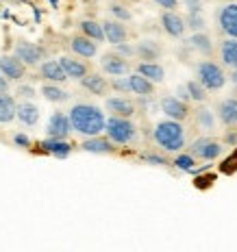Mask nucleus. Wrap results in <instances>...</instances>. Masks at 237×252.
<instances>
[{"instance_id": "nucleus-24", "label": "nucleus", "mask_w": 237, "mask_h": 252, "mask_svg": "<svg viewBox=\"0 0 237 252\" xmlns=\"http://www.w3.org/2000/svg\"><path fill=\"white\" fill-rule=\"evenodd\" d=\"M129 81H131V92L137 94V96H141V98H148V96L155 94V83H150L148 78H144L141 74H137V72L131 74Z\"/></svg>"}, {"instance_id": "nucleus-12", "label": "nucleus", "mask_w": 237, "mask_h": 252, "mask_svg": "<svg viewBox=\"0 0 237 252\" xmlns=\"http://www.w3.org/2000/svg\"><path fill=\"white\" fill-rule=\"evenodd\" d=\"M24 63L18 59V57H0V74L4 78H9V81H20V78H24Z\"/></svg>"}, {"instance_id": "nucleus-33", "label": "nucleus", "mask_w": 237, "mask_h": 252, "mask_svg": "<svg viewBox=\"0 0 237 252\" xmlns=\"http://www.w3.org/2000/svg\"><path fill=\"white\" fill-rule=\"evenodd\" d=\"M185 24H187V29H192L194 33H203V29H204V18L200 13H189L187 18H185Z\"/></svg>"}, {"instance_id": "nucleus-19", "label": "nucleus", "mask_w": 237, "mask_h": 252, "mask_svg": "<svg viewBox=\"0 0 237 252\" xmlns=\"http://www.w3.org/2000/svg\"><path fill=\"white\" fill-rule=\"evenodd\" d=\"M135 52L144 63H152L161 57V46L152 39H141L137 46H135Z\"/></svg>"}, {"instance_id": "nucleus-41", "label": "nucleus", "mask_w": 237, "mask_h": 252, "mask_svg": "<svg viewBox=\"0 0 237 252\" xmlns=\"http://www.w3.org/2000/svg\"><path fill=\"white\" fill-rule=\"evenodd\" d=\"M185 7L189 9V13H200V7H203V0H183Z\"/></svg>"}, {"instance_id": "nucleus-30", "label": "nucleus", "mask_w": 237, "mask_h": 252, "mask_svg": "<svg viewBox=\"0 0 237 252\" xmlns=\"http://www.w3.org/2000/svg\"><path fill=\"white\" fill-rule=\"evenodd\" d=\"M41 96H44L46 100H50V102H66L68 98H70V94H68L66 89H61L59 85L48 83V85L41 87Z\"/></svg>"}, {"instance_id": "nucleus-22", "label": "nucleus", "mask_w": 237, "mask_h": 252, "mask_svg": "<svg viewBox=\"0 0 237 252\" xmlns=\"http://www.w3.org/2000/svg\"><path fill=\"white\" fill-rule=\"evenodd\" d=\"M220 59H222L226 67L237 70V39L226 37L222 41V46H220Z\"/></svg>"}, {"instance_id": "nucleus-2", "label": "nucleus", "mask_w": 237, "mask_h": 252, "mask_svg": "<svg viewBox=\"0 0 237 252\" xmlns=\"http://www.w3.org/2000/svg\"><path fill=\"white\" fill-rule=\"evenodd\" d=\"M152 139L166 152H178L185 148V128L176 120H161L152 130Z\"/></svg>"}, {"instance_id": "nucleus-18", "label": "nucleus", "mask_w": 237, "mask_h": 252, "mask_svg": "<svg viewBox=\"0 0 237 252\" xmlns=\"http://www.w3.org/2000/svg\"><path fill=\"white\" fill-rule=\"evenodd\" d=\"M218 118L224 126H237V98H226L218 104Z\"/></svg>"}, {"instance_id": "nucleus-10", "label": "nucleus", "mask_w": 237, "mask_h": 252, "mask_svg": "<svg viewBox=\"0 0 237 252\" xmlns=\"http://www.w3.org/2000/svg\"><path fill=\"white\" fill-rule=\"evenodd\" d=\"M100 67H102L104 74H111V76L129 74V61L122 59L120 55H115V52H107V55H102V59H100Z\"/></svg>"}, {"instance_id": "nucleus-1", "label": "nucleus", "mask_w": 237, "mask_h": 252, "mask_svg": "<svg viewBox=\"0 0 237 252\" xmlns=\"http://www.w3.org/2000/svg\"><path fill=\"white\" fill-rule=\"evenodd\" d=\"M68 118H70L72 130H76L78 135H85L87 139L98 137L104 130V126H107V118H104L102 109L89 102L72 104V109L68 111Z\"/></svg>"}, {"instance_id": "nucleus-8", "label": "nucleus", "mask_w": 237, "mask_h": 252, "mask_svg": "<svg viewBox=\"0 0 237 252\" xmlns=\"http://www.w3.org/2000/svg\"><path fill=\"white\" fill-rule=\"evenodd\" d=\"M48 137L50 139H66L68 135L72 133V124H70V118H68L66 113L57 111L50 115L48 120Z\"/></svg>"}, {"instance_id": "nucleus-45", "label": "nucleus", "mask_w": 237, "mask_h": 252, "mask_svg": "<svg viewBox=\"0 0 237 252\" xmlns=\"http://www.w3.org/2000/svg\"><path fill=\"white\" fill-rule=\"evenodd\" d=\"M7 92H9V78L0 74V94H7Z\"/></svg>"}, {"instance_id": "nucleus-25", "label": "nucleus", "mask_w": 237, "mask_h": 252, "mask_svg": "<svg viewBox=\"0 0 237 252\" xmlns=\"http://www.w3.org/2000/svg\"><path fill=\"white\" fill-rule=\"evenodd\" d=\"M41 150L44 152H48V155H55L57 159H66L68 155H70V150H72V146L68 144L66 139H46V141H41Z\"/></svg>"}, {"instance_id": "nucleus-40", "label": "nucleus", "mask_w": 237, "mask_h": 252, "mask_svg": "<svg viewBox=\"0 0 237 252\" xmlns=\"http://www.w3.org/2000/svg\"><path fill=\"white\" fill-rule=\"evenodd\" d=\"M157 4H159L161 9H166V11H174L178 7V0H155Z\"/></svg>"}, {"instance_id": "nucleus-46", "label": "nucleus", "mask_w": 237, "mask_h": 252, "mask_svg": "<svg viewBox=\"0 0 237 252\" xmlns=\"http://www.w3.org/2000/svg\"><path fill=\"white\" fill-rule=\"evenodd\" d=\"M231 83H233V87L237 89V70L231 72Z\"/></svg>"}, {"instance_id": "nucleus-5", "label": "nucleus", "mask_w": 237, "mask_h": 252, "mask_svg": "<svg viewBox=\"0 0 237 252\" xmlns=\"http://www.w3.org/2000/svg\"><path fill=\"white\" fill-rule=\"evenodd\" d=\"M222 152H224L222 144L213 137H198L196 141H192V146H189V155H192L194 159H200V161H215Z\"/></svg>"}, {"instance_id": "nucleus-42", "label": "nucleus", "mask_w": 237, "mask_h": 252, "mask_svg": "<svg viewBox=\"0 0 237 252\" xmlns=\"http://www.w3.org/2000/svg\"><path fill=\"white\" fill-rule=\"evenodd\" d=\"M18 96L33 98V96H35V89L31 87V85H18Z\"/></svg>"}, {"instance_id": "nucleus-38", "label": "nucleus", "mask_w": 237, "mask_h": 252, "mask_svg": "<svg viewBox=\"0 0 237 252\" xmlns=\"http://www.w3.org/2000/svg\"><path fill=\"white\" fill-rule=\"evenodd\" d=\"M115 55H120L122 59H129V57L137 55V52H135V46H131V44H120V46H115Z\"/></svg>"}, {"instance_id": "nucleus-3", "label": "nucleus", "mask_w": 237, "mask_h": 252, "mask_svg": "<svg viewBox=\"0 0 237 252\" xmlns=\"http://www.w3.org/2000/svg\"><path fill=\"white\" fill-rule=\"evenodd\" d=\"M107 137L113 141V144H120V146H129L137 139V126L131 122L129 118H118V115H111L107 118Z\"/></svg>"}, {"instance_id": "nucleus-37", "label": "nucleus", "mask_w": 237, "mask_h": 252, "mask_svg": "<svg viewBox=\"0 0 237 252\" xmlns=\"http://www.w3.org/2000/svg\"><path fill=\"white\" fill-rule=\"evenodd\" d=\"M111 87L115 89V92H120V94H129V92H131V81H129V76H126V78H113V81H111Z\"/></svg>"}, {"instance_id": "nucleus-29", "label": "nucleus", "mask_w": 237, "mask_h": 252, "mask_svg": "<svg viewBox=\"0 0 237 252\" xmlns=\"http://www.w3.org/2000/svg\"><path fill=\"white\" fill-rule=\"evenodd\" d=\"M81 31L85 37H89L92 41H102L104 39V31H102V24H98L96 20H81Z\"/></svg>"}, {"instance_id": "nucleus-4", "label": "nucleus", "mask_w": 237, "mask_h": 252, "mask_svg": "<svg viewBox=\"0 0 237 252\" xmlns=\"http://www.w3.org/2000/svg\"><path fill=\"white\" fill-rule=\"evenodd\" d=\"M196 76L207 92H218L226 83V74H224L222 65H218L215 61H200L196 65Z\"/></svg>"}, {"instance_id": "nucleus-13", "label": "nucleus", "mask_w": 237, "mask_h": 252, "mask_svg": "<svg viewBox=\"0 0 237 252\" xmlns=\"http://www.w3.org/2000/svg\"><path fill=\"white\" fill-rule=\"evenodd\" d=\"M102 31H104V39H107L109 44H115V46L126 44L129 31H126V26L122 22H118V20H104Z\"/></svg>"}, {"instance_id": "nucleus-31", "label": "nucleus", "mask_w": 237, "mask_h": 252, "mask_svg": "<svg viewBox=\"0 0 237 252\" xmlns=\"http://www.w3.org/2000/svg\"><path fill=\"white\" fill-rule=\"evenodd\" d=\"M187 85V92H189V98L192 100H196V102H204L207 100V89H204V85L200 81H189V83H185Z\"/></svg>"}, {"instance_id": "nucleus-6", "label": "nucleus", "mask_w": 237, "mask_h": 252, "mask_svg": "<svg viewBox=\"0 0 237 252\" xmlns=\"http://www.w3.org/2000/svg\"><path fill=\"white\" fill-rule=\"evenodd\" d=\"M220 31L231 39H237V2H226L218 11Z\"/></svg>"}, {"instance_id": "nucleus-34", "label": "nucleus", "mask_w": 237, "mask_h": 252, "mask_svg": "<svg viewBox=\"0 0 237 252\" xmlns=\"http://www.w3.org/2000/svg\"><path fill=\"white\" fill-rule=\"evenodd\" d=\"M174 165L178 167V170H183V172H192L194 165H196V159H194L192 155H178L174 159Z\"/></svg>"}, {"instance_id": "nucleus-47", "label": "nucleus", "mask_w": 237, "mask_h": 252, "mask_svg": "<svg viewBox=\"0 0 237 252\" xmlns=\"http://www.w3.org/2000/svg\"><path fill=\"white\" fill-rule=\"evenodd\" d=\"M50 4H52V7H57V4H59V0H50Z\"/></svg>"}, {"instance_id": "nucleus-44", "label": "nucleus", "mask_w": 237, "mask_h": 252, "mask_svg": "<svg viewBox=\"0 0 237 252\" xmlns=\"http://www.w3.org/2000/svg\"><path fill=\"white\" fill-rule=\"evenodd\" d=\"M224 144H229V146H237V130H229V133L224 135Z\"/></svg>"}, {"instance_id": "nucleus-39", "label": "nucleus", "mask_w": 237, "mask_h": 252, "mask_svg": "<svg viewBox=\"0 0 237 252\" xmlns=\"http://www.w3.org/2000/svg\"><path fill=\"white\" fill-rule=\"evenodd\" d=\"M11 139H13V144L18 146V148H31V139H29V135H24V133H15Z\"/></svg>"}, {"instance_id": "nucleus-26", "label": "nucleus", "mask_w": 237, "mask_h": 252, "mask_svg": "<svg viewBox=\"0 0 237 252\" xmlns=\"http://www.w3.org/2000/svg\"><path fill=\"white\" fill-rule=\"evenodd\" d=\"M187 46H189V48H194V50H198L200 55H204V57H209L213 52L211 37H209V35H204V33H194L192 37L187 39Z\"/></svg>"}, {"instance_id": "nucleus-27", "label": "nucleus", "mask_w": 237, "mask_h": 252, "mask_svg": "<svg viewBox=\"0 0 237 252\" xmlns=\"http://www.w3.org/2000/svg\"><path fill=\"white\" fill-rule=\"evenodd\" d=\"M137 74H141L144 78H148L150 83H161L166 78V70L159 65V63H139L137 65Z\"/></svg>"}, {"instance_id": "nucleus-14", "label": "nucleus", "mask_w": 237, "mask_h": 252, "mask_svg": "<svg viewBox=\"0 0 237 252\" xmlns=\"http://www.w3.org/2000/svg\"><path fill=\"white\" fill-rule=\"evenodd\" d=\"M39 72H41V78H44V81H48V83H52V85H59V83L70 81V78H68V74L63 72L61 63L55 61V59H48V61L41 63Z\"/></svg>"}, {"instance_id": "nucleus-43", "label": "nucleus", "mask_w": 237, "mask_h": 252, "mask_svg": "<svg viewBox=\"0 0 237 252\" xmlns=\"http://www.w3.org/2000/svg\"><path fill=\"white\" fill-rule=\"evenodd\" d=\"M176 98H178V100H183V102L192 100V98H189V92H187V85H181V87H176Z\"/></svg>"}, {"instance_id": "nucleus-11", "label": "nucleus", "mask_w": 237, "mask_h": 252, "mask_svg": "<svg viewBox=\"0 0 237 252\" xmlns=\"http://www.w3.org/2000/svg\"><path fill=\"white\" fill-rule=\"evenodd\" d=\"M161 26H163V31H166L170 37H183L185 35V29H187V24H185V18H181L176 11H166L161 15Z\"/></svg>"}, {"instance_id": "nucleus-15", "label": "nucleus", "mask_w": 237, "mask_h": 252, "mask_svg": "<svg viewBox=\"0 0 237 252\" xmlns=\"http://www.w3.org/2000/svg\"><path fill=\"white\" fill-rule=\"evenodd\" d=\"M70 48L74 55L83 57V59H92V57H96L98 52V44L96 41H92L85 35H74V37L70 39Z\"/></svg>"}, {"instance_id": "nucleus-32", "label": "nucleus", "mask_w": 237, "mask_h": 252, "mask_svg": "<svg viewBox=\"0 0 237 252\" xmlns=\"http://www.w3.org/2000/svg\"><path fill=\"white\" fill-rule=\"evenodd\" d=\"M196 122H198V126H203L204 130H213V126H215V118H213L211 109L200 107L198 111H196Z\"/></svg>"}, {"instance_id": "nucleus-16", "label": "nucleus", "mask_w": 237, "mask_h": 252, "mask_svg": "<svg viewBox=\"0 0 237 252\" xmlns=\"http://www.w3.org/2000/svg\"><path fill=\"white\" fill-rule=\"evenodd\" d=\"M107 109L113 115H118V118H129L131 120L135 115V104H133V100H129V98H124V96L107 98Z\"/></svg>"}, {"instance_id": "nucleus-9", "label": "nucleus", "mask_w": 237, "mask_h": 252, "mask_svg": "<svg viewBox=\"0 0 237 252\" xmlns=\"http://www.w3.org/2000/svg\"><path fill=\"white\" fill-rule=\"evenodd\" d=\"M161 111L168 115V120L183 122L189 115V107H187V102L178 100L176 96H166V98H161Z\"/></svg>"}, {"instance_id": "nucleus-7", "label": "nucleus", "mask_w": 237, "mask_h": 252, "mask_svg": "<svg viewBox=\"0 0 237 252\" xmlns=\"http://www.w3.org/2000/svg\"><path fill=\"white\" fill-rule=\"evenodd\" d=\"M13 52L24 65H37L44 59V48L37 44H31V41H18Z\"/></svg>"}, {"instance_id": "nucleus-23", "label": "nucleus", "mask_w": 237, "mask_h": 252, "mask_svg": "<svg viewBox=\"0 0 237 252\" xmlns=\"http://www.w3.org/2000/svg\"><path fill=\"white\" fill-rule=\"evenodd\" d=\"M18 120L22 122L24 126H35L39 122V109H37V104H33V102H20L18 104Z\"/></svg>"}, {"instance_id": "nucleus-35", "label": "nucleus", "mask_w": 237, "mask_h": 252, "mask_svg": "<svg viewBox=\"0 0 237 252\" xmlns=\"http://www.w3.org/2000/svg\"><path fill=\"white\" fill-rule=\"evenodd\" d=\"M109 11H111V15L118 20V22H129L131 20V11L126 7H122V4H111Z\"/></svg>"}, {"instance_id": "nucleus-21", "label": "nucleus", "mask_w": 237, "mask_h": 252, "mask_svg": "<svg viewBox=\"0 0 237 252\" xmlns=\"http://www.w3.org/2000/svg\"><path fill=\"white\" fill-rule=\"evenodd\" d=\"M18 118V102L9 94H0V124H9Z\"/></svg>"}, {"instance_id": "nucleus-28", "label": "nucleus", "mask_w": 237, "mask_h": 252, "mask_svg": "<svg viewBox=\"0 0 237 252\" xmlns=\"http://www.w3.org/2000/svg\"><path fill=\"white\" fill-rule=\"evenodd\" d=\"M81 85H83V89H87V92L96 94V96H102V94L107 92V78L102 74H87L81 81Z\"/></svg>"}, {"instance_id": "nucleus-17", "label": "nucleus", "mask_w": 237, "mask_h": 252, "mask_svg": "<svg viewBox=\"0 0 237 252\" xmlns=\"http://www.w3.org/2000/svg\"><path fill=\"white\" fill-rule=\"evenodd\" d=\"M59 63H61L63 72L68 74V78H72V81H83L87 76V65L83 61L72 59V57H61Z\"/></svg>"}, {"instance_id": "nucleus-20", "label": "nucleus", "mask_w": 237, "mask_h": 252, "mask_svg": "<svg viewBox=\"0 0 237 252\" xmlns=\"http://www.w3.org/2000/svg\"><path fill=\"white\" fill-rule=\"evenodd\" d=\"M81 148L85 152H94V155H109V152H113V141L109 137H89L81 144Z\"/></svg>"}, {"instance_id": "nucleus-36", "label": "nucleus", "mask_w": 237, "mask_h": 252, "mask_svg": "<svg viewBox=\"0 0 237 252\" xmlns=\"http://www.w3.org/2000/svg\"><path fill=\"white\" fill-rule=\"evenodd\" d=\"M141 161L152 163V165H168L166 157H163V155H155V152H144V155H141Z\"/></svg>"}]
</instances>
